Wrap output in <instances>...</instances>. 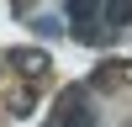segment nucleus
Returning a JSON list of instances; mask_svg holds the SVG:
<instances>
[{
  "mask_svg": "<svg viewBox=\"0 0 132 127\" xmlns=\"http://www.w3.org/2000/svg\"><path fill=\"white\" fill-rule=\"evenodd\" d=\"M69 37L85 42V48H101V42H111V32H106V11L90 5V0H74L69 5Z\"/></svg>",
  "mask_w": 132,
  "mask_h": 127,
  "instance_id": "obj_1",
  "label": "nucleus"
},
{
  "mask_svg": "<svg viewBox=\"0 0 132 127\" xmlns=\"http://www.w3.org/2000/svg\"><path fill=\"white\" fill-rule=\"evenodd\" d=\"M42 127H95L90 106H85V85H69L58 95V106H53V122H42Z\"/></svg>",
  "mask_w": 132,
  "mask_h": 127,
  "instance_id": "obj_2",
  "label": "nucleus"
},
{
  "mask_svg": "<svg viewBox=\"0 0 132 127\" xmlns=\"http://www.w3.org/2000/svg\"><path fill=\"white\" fill-rule=\"evenodd\" d=\"M5 69H16L27 85H42L53 74V58H48V48H11L5 53Z\"/></svg>",
  "mask_w": 132,
  "mask_h": 127,
  "instance_id": "obj_3",
  "label": "nucleus"
},
{
  "mask_svg": "<svg viewBox=\"0 0 132 127\" xmlns=\"http://www.w3.org/2000/svg\"><path fill=\"white\" fill-rule=\"evenodd\" d=\"M5 111L11 116H32V111H37V85H16L11 101H5Z\"/></svg>",
  "mask_w": 132,
  "mask_h": 127,
  "instance_id": "obj_4",
  "label": "nucleus"
},
{
  "mask_svg": "<svg viewBox=\"0 0 132 127\" xmlns=\"http://www.w3.org/2000/svg\"><path fill=\"white\" fill-rule=\"evenodd\" d=\"M122 80H127V64H116V58H111V64H101V69L90 74V90H116Z\"/></svg>",
  "mask_w": 132,
  "mask_h": 127,
  "instance_id": "obj_5",
  "label": "nucleus"
},
{
  "mask_svg": "<svg viewBox=\"0 0 132 127\" xmlns=\"http://www.w3.org/2000/svg\"><path fill=\"white\" fill-rule=\"evenodd\" d=\"M101 11H106V32H111V37L132 27V0H111V5H101Z\"/></svg>",
  "mask_w": 132,
  "mask_h": 127,
  "instance_id": "obj_6",
  "label": "nucleus"
},
{
  "mask_svg": "<svg viewBox=\"0 0 132 127\" xmlns=\"http://www.w3.org/2000/svg\"><path fill=\"white\" fill-rule=\"evenodd\" d=\"M32 21H37V32H42V37H58V32H69L58 16H48V11H32Z\"/></svg>",
  "mask_w": 132,
  "mask_h": 127,
  "instance_id": "obj_7",
  "label": "nucleus"
},
{
  "mask_svg": "<svg viewBox=\"0 0 132 127\" xmlns=\"http://www.w3.org/2000/svg\"><path fill=\"white\" fill-rule=\"evenodd\" d=\"M0 74H5V58H0Z\"/></svg>",
  "mask_w": 132,
  "mask_h": 127,
  "instance_id": "obj_8",
  "label": "nucleus"
}]
</instances>
